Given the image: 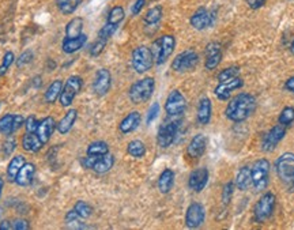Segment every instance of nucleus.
I'll use <instances>...</instances> for the list:
<instances>
[{
	"mask_svg": "<svg viewBox=\"0 0 294 230\" xmlns=\"http://www.w3.org/2000/svg\"><path fill=\"white\" fill-rule=\"evenodd\" d=\"M106 40H104V39H98L95 40L94 43L91 44V47H90V49H89V53H90V56H93V57H97V56H100L101 53H102V51L105 49V47H106Z\"/></svg>",
	"mask_w": 294,
	"mask_h": 230,
	"instance_id": "nucleus-43",
	"label": "nucleus"
},
{
	"mask_svg": "<svg viewBox=\"0 0 294 230\" xmlns=\"http://www.w3.org/2000/svg\"><path fill=\"white\" fill-rule=\"evenodd\" d=\"M187 108L186 97L182 96L180 90H172L169 93L166 102H165V112L168 113V116H181Z\"/></svg>",
	"mask_w": 294,
	"mask_h": 230,
	"instance_id": "nucleus-11",
	"label": "nucleus"
},
{
	"mask_svg": "<svg viewBox=\"0 0 294 230\" xmlns=\"http://www.w3.org/2000/svg\"><path fill=\"white\" fill-rule=\"evenodd\" d=\"M15 60V56H14L13 52H6V55L3 56V61H2V65H0V76H5L7 74V71L11 67V64Z\"/></svg>",
	"mask_w": 294,
	"mask_h": 230,
	"instance_id": "nucleus-44",
	"label": "nucleus"
},
{
	"mask_svg": "<svg viewBox=\"0 0 294 230\" xmlns=\"http://www.w3.org/2000/svg\"><path fill=\"white\" fill-rule=\"evenodd\" d=\"M220 59H222V48L218 43H210L206 47V61H204V67L206 70L211 71L215 70L219 65Z\"/></svg>",
	"mask_w": 294,
	"mask_h": 230,
	"instance_id": "nucleus-20",
	"label": "nucleus"
},
{
	"mask_svg": "<svg viewBox=\"0 0 294 230\" xmlns=\"http://www.w3.org/2000/svg\"><path fill=\"white\" fill-rule=\"evenodd\" d=\"M158 114H160V104H158V102H154V104L150 106V109H149V112H147V119H146L147 124L150 126V124L156 120Z\"/></svg>",
	"mask_w": 294,
	"mask_h": 230,
	"instance_id": "nucleus-48",
	"label": "nucleus"
},
{
	"mask_svg": "<svg viewBox=\"0 0 294 230\" xmlns=\"http://www.w3.org/2000/svg\"><path fill=\"white\" fill-rule=\"evenodd\" d=\"M29 227H30V223H29L26 219H22V218H19V219H15V221L13 222L14 230H27Z\"/></svg>",
	"mask_w": 294,
	"mask_h": 230,
	"instance_id": "nucleus-51",
	"label": "nucleus"
},
{
	"mask_svg": "<svg viewBox=\"0 0 294 230\" xmlns=\"http://www.w3.org/2000/svg\"><path fill=\"white\" fill-rule=\"evenodd\" d=\"M174 184V172L172 169H166L160 174L158 177V189L161 194H169L170 189L173 188Z\"/></svg>",
	"mask_w": 294,
	"mask_h": 230,
	"instance_id": "nucleus-29",
	"label": "nucleus"
},
{
	"mask_svg": "<svg viewBox=\"0 0 294 230\" xmlns=\"http://www.w3.org/2000/svg\"><path fill=\"white\" fill-rule=\"evenodd\" d=\"M286 128H287V127L282 126V124L278 123L277 126H274L271 130L268 131L267 134L264 135L263 143H262V148H263V151L271 152L275 150L278 143H279V142L285 138Z\"/></svg>",
	"mask_w": 294,
	"mask_h": 230,
	"instance_id": "nucleus-13",
	"label": "nucleus"
},
{
	"mask_svg": "<svg viewBox=\"0 0 294 230\" xmlns=\"http://www.w3.org/2000/svg\"><path fill=\"white\" fill-rule=\"evenodd\" d=\"M156 89V81L152 76H146V78L139 79L130 87L128 90V97H130L131 102L134 105L144 104L150 100Z\"/></svg>",
	"mask_w": 294,
	"mask_h": 230,
	"instance_id": "nucleus-2",
	"label": "nucleus"
},
{
	"mask_svg": "<svg viewBox=\"0 0 294 230\" xmlns=\"http://www.w3.org/2000/svg\"><path fill=\"white\" fill-rule=\"evenodd\" d=\"M267 0H247V5L251 7L252 10H259L260 7H263L266 5Z\"/></svg>",
	"mask_w": 294,
	"mask_h": 230,
	"instance_id": "nucleus-53",
	"label": "nucleus"
},
{
	"mask_svg": "<svg viewBox=\"0 0 294 230\" xmlns=\"http://www.w3.org/2000/svg\"><path fill=\"white\" fill-rule=\"evenodd\" d=\"M290 52H291L294 55V40L291 41V44H290Z\"/></svg>",
	"mask_w": 294,
	"mask_h": 230,
	"instance_id": "nucleus-57",
	"label": "nucleus"
},
{
	"mask_svg": "<svg viewBox=\"0 0 294 230\" xmlns=\"http://www.w3.org/2000/svg\"><path fill=\"white\" fill-rule=\"evenodd\" d=\"M39 123L37 119L34 116H30L25 120V128H26V132H35L37 131V127H39Z\"/></svg>",
	"mask_w": 294,
	"mask_h": 230,
	"instance_id": "nucleus-50",
	"label": "nucleus"
},
{
	"mask_svg": "<svg viewBox=\"0 0 294 230\" xmlns=\"http://www.w3.org/2000/svg\"><path fill=\"white\" fill-rule=\"evenodd\" d=\"M83 25L85 22L81 17L72 18L71 21L65 25V37L64 39H75V37H79L81 34H83Z\"/></svg>",
	"mask_w": 294,
	"mask_h": 230,
	"instance_id": "nucleus-32",
	"label": "nucleus"
},
{
	"mask_svg": "<svg viewBox=\"0 0 294 230\" xmlns=\"http://www.w3.org/2000/svg\"><path fill=\"white\" fill-rule=\"evenodd\" d=\"M112 86V75L106 68H100L95 72L94 82H93V91L95 96H105Z\"/></svg>",
	"mask_w": 294,
	"mask_h": 230,
	"instance_id": "nucleus-14",
	"label": "nucleus"
},
{
	"mask_svg": "<svg viewBox=\"0 0 294 230\" xmlns=\"http://www.w3.org/2000/svg\"><path fill=\"white\" fill-rule=\"evenodd\" d=\"M208 170L206 168H198L194 172H191L190 177H188V187L194 192H202L206 188L208 182Z\"/></svg>",
	"mask_w": 294,
	"mask_h": 230,
	"instance_id": "nucleus-18",
	"label": "nucleus"
},
{
	"mask_svg": "<svg viewBox=\"0 0 294 230\" xmlns=\"http://www.w3.org/2000/svg\"><path fill=\"white\" fill-rule=\"evenodd\" d=\"M13 229V222L11 221H2L0 222V230H11Z\"/></svg>",
	"mask_w": 294,
	"mask_h": 230,
	"instance_id": "nucleus-55",
	"label": "nucleus"
},
{
	"mask_svg": "<svg viewBox=\"0 0 294 230\" xmlns=\"http://www.w3.org/2000/svg\"><path fill=\"white\" fill-rule=\"evenodd\" d=\"M275 202H277V198H275L273 192H266L258 200L255 210H253V219H255V222L263 223L267 219H270L274 213V209H275Z\"/></svg>",
	"mask_w": 294,
	"mask_h": 230,
	"instance_id": "nucleus-6",
	"label": "nucleus"
},
{
	"mask_svg": "<svg viewBox=\"0 0 294 230\" xmlns=\"http://www.w3.org/2000/svg\"><path fill=\"white\" fill-rule=\"evenodd\" d=\"M212 105L211 100L208 97H202L198 105V112H196V119L202 126H207L211 122Z\"/></svg>",
	"mask_w": 294,
	"mask_h": 230,
	"instance_id": "nucleus-22",
	"label": "nucleus"
},
{
	"mask_svg": "<svg viewBox=\"0 0 294 230\" xmlns=\"http://www.w3.org/2000/svg\"><path fill=\"white\" fill-rule=\"evenodd\" d=\"M199 64V55L194 49H187L184 52L178 53L172 61V70L176 72H188L192 71Z\"/></svg>",
	"mask_w": 294,
	"mask_h": 230,
	"instance_id": "nucleus-10",
	"label": "nucleus"
},
{
	"mask_svg": "<svg viewBox=\"0 0 294 230\" xmlns=\"http://www.w3.org/2000/svg\"><path fill=\"white\" fill-rule=\"evenodd\" d=\"M35 174V165L34 164H25L22 166V169L19 170L17 178H15V182H17L19 187H27L30 185L33 178H34Z\"/></svg>",
	"mask_w": 294,
	"mask_h": 230,
	"instance_id": "nucleus-25",
	"label": "nucleus"
},
{
	"mask_svg": "<svg viewBox=\"0 0 294 230\" xmlns=\"http://www.w3.org/2000/svg\"><path fill=\"white\" fill-rule=\"evenodd\" d=\"M31 60H33V53L30 51H26V52H23L19 56V59L17 60V65L18 67H23V65L29 64Z\"/></svg>",
	"mask_w": 294,
	"mask_h": 230,
	"instance_id": "nucleus-49",
	"label": "nucleus"
},
{
	"mask_svg": "<svg viewBox=\"0 0 294 230\" xmlns=\"http://www.w3.org/2000/svg\"><path fill=\"white\" fill-rule=\"evenodd\" d=\"M56 123H55V119L48 116V118H44L41 122L39 123V127H37V131L35 134L40 138V140L43 142L44 144H47L49 140H51V136L53 135L55 130H56Z\"/></svg>",
	"mask_w": 294,
	"mask_h": 230,
	"instance_id": "nucleus-21",
	"label": "nucleus"
},
{
	"mask_svg": "<svg viewBox=\"0 0 294 230\" xmlns=\"http://www.w3.org/2000/svg\"><path fill=\"white\" fill-rule=\"evenodd\" d=\"M233 191H234V182L229 181L226 182L224 185V189H222V203L228 206L232 200V196H233Z\"/></svg>",
	"mask_w": 294,
	"mask_h": 230,
	"instance_id": "nucleus-47",
	"label": "nucleus"
},
{
	"mask_svg": "<svg viewBox=\"0 0 294 230\" xmlns=\"http://www.w3.org/2000/svg\"><path fill=\"white\" fill-rule=\"evenodd\" d=\"M77 118H78V110L77 109H69L56 126V130L59 131V134H68L71 128L74 127V124H75V122H77Z\"/></svg>",
	"mask_w": 294,
	"mask_h": 230,
	"instance_id": "nucleus-27",
	"label": "nucleus"
},
{
	"mask_svg": "<svg viewBox=\"0 0 294 230\" xmlns=\"http://www.w3.org/2000/svg\"><path fill=\"white\" fill-rule=\"evenodd\" d=\"M86 41V34H81L79 37H75V39H64L61 43V51L67 53V55H72V53L78 52L79 49H82Z\"/></svg>",
	"mask_w": 294,
	"mask_h": 230,
	"instance_id": "nucleus-24",
	"label": "nucleus"
},
{
	"mask_svg": "<svg viewBox=\"0 0 294 230\" xmlns=\"http://www.w3.org/2000/svg\"><path fill=\"white\" fill-rule=\"evenodd\" d=\"M206 219V210L203 204L194 202L188 206L186 213V226L188 229H198Z\"/></svg>",
	"mask_w": 294,
	"mask_h": 230,
	"instance_id": "nucleus-12",
	"label": "nucleus"
},
{
	"mask_svg": "<svg viewBox=\"0 0 294 230\" xmlns=\"http://www.w3.org/2000/svg\"><path fill=\"white\" fill-rule=\"evenodd\" d=\"M86 152L89 156H105L109 152V144L104 140H95L89 144Z\"/></svg>",
	"mask_w": 294,
	"mask_h": 230,
	"instance_id": "nucleus-37",
	"label": "nucleus"
},
{
	"mask_svg": "<svg viewBox=\"0 0 294 230\" xmlns=\"http://www.w3.org/2000/svg\"><path fill=\"white\" fill-rule=\"evenodd\" d=\"M236 187L240 191H247L248 188L252 187V177H251V168L248 166H242L238 170L237 176H236Z\"/></svg>",
	"mask_w": 294,
	"mask_h": 230,
	"instance_id": "nucleus-31",
	"label": "nucleus"
},
{
	"mask_svg": "<svg viewBox=\"0 0 294 230\" xmlns=\"http://www.w3.org/2000/svg\"><path fill=\"white\" fill-rule=\"evenodd\" d=\"M83 85V81L81 76L78 75H72V76H69L65 83L63 85V89H61L60 97H59V101H60L61 106H71L75 100V97L78 96V93L81 91Z\"/></svg>",
	"mask_w": 294,
	"mask_h": 230,
	"instance_id": "nucleus-9",
	"label": "nucleus"
},
{
	"mask_svg": "<svg viewBox=\"0 0 294 230\" xmlns=\"http://www.w3.org/2000/svg\"><path fill=\"white\" fill-rule=\"evenodd\" d=\"M294 122V108L293 106H285L282 109L281 114H279V119H278V123L282 124V126L289 127L290 124H293Z\"/></svg>",
	"mask_w": 294,
	"mask_h": 230,
	"instance_id": "nucleus-42",
	"label": "nucleus"
},
{
	"mask_svg": "<svg viewBox=\"0 0 294 230\" xmlns=\"http://www.w3.org/2000/svg\"><path fill=\"white\" fill-rule=\"evenodd\" d=\"M242 85H244V81H242V78H238V76L230 79L228 82H219V85L214 89V94L219 101L229 100L232 93L242 87Z\"/></svg>",
	"mask_w": 294,
	"mask_h": 230,
	"instance_id": "nucleus-17",
	"label": "nucleus"
},
{
	"mask_svg": "<svg viewBox=\"0 0 294 230\" xmlns=\"http://www.w3.org/2000/svg\"><path fill=\"white\" fill-rule=\"evenodd\" d=\"M268 173H270V162L266 158L255 161L251 166L252 187L256 191H264L268 185Z\"/></svg>",
	"mask_w": 294,
	"mask_h": 230,
	"instance_id": "nucleus-5",
	"label": "nucleus"
},
{
	"mask_svg": "<svg viewBox=\"0 0 294 230\" xmlns=\"http://www.w3.org/2000/svg\"><path fill=\"white\" fill-rule=\"evenodd\" d=\"M15 148H17V140H15L13 135H7L5 143H3V154L6 157L11 156Z\"/></svg>",
	"mask_w": 294,
	"mask_h": 230,
	"instance_id": "nucleus-46",
	"label": "nucleus"
},
{
	"mask_svg": "<svg viewBox=\"0 0 294 230\" xmlns=\"http://www.w3.org/2000/svg\"><path fill=\"white\" fill-rule=\"evenodd\" d=\"M3 187H5V180L0 177V196H2V191H3Z\"/></svg>",
	"mask_w": 294,
	"mask_h": 230,
	"instance_id": "nucleus-56",
	"label": "nucleus"
},
{
	"mask_svg": "<svg viewBox=\"0 0 294 230\" xmlns=\"http://www.w3.org/2000/svg\"><path fill=\"white\" fill-rule=\"evenodd\" d=\"M146 5V0H136L134 3V6L131 7V14L132 15H138L140 11H142L143 6Z\"/></svg>",
	"mask_w": 294,
	"mask_h": 230,
	"instance_id": "nucleus-52",
	"label": "nucleus"
},
{
	"mask_svg": "<svg viewBox=\"0 0 294 230\" xmlns=\"http://www.w3.org/2000/svg\"><path fill=\"white\" fill-rule=\"evenodd\" d=\"M113 165H115V157L112 154H105V156H101L98 160L95 161L94 166L91 168L93 172L98 174H104L106 172L112 169Z\"/></svg>",
	"mask_w": 294,
	"mask_h": 230,
	"instance_id": "nucleus-30",
	"label": "nucleus"
},
{
	"mask_svg": "<svg viewBox=\"0 0 294 230\" xmlns=\"http://www.w3.org/2000/svg\"><path fill=\"white\" fill-rule=\"evenodd\" d=\"M61 89H63V81L60 79H56V81H53L49 86H48L47 91H45V102L47 104H55L57 100H59V97H60Z\"/></svg>",
	"mask_w": 294,
	"mask_h": 230,
	"instance_id": "nucleus-33",
	"label": "nucleus"
},
{
	"mask_svg": "<svg viewBox=\"0 0 294 230\" xmlns=\"http://www.w3.org/2000/svg\"><path fill=\"white\" fill-rule=\"evenodd\" d=\"M74 210H75L79 217L83 218V219L91 217V215H93V211H94L90 204L87 203V202H83V200H78V202L75 203V206H74Z\"/></svg>",
	"mask_w": 294,
	"mask_h": 230,
	"instance_id": "nucleus-40",
	"label": "nucleus"
},
{
	"mask_svg": "<svg viewBox=\"0 0 294 230\" xmlns=\"http://www.w3.org/2000/svg\"><path fill=\"white\" fill-rule=\"evenodd\" d=\"M208 140L203 134H196L191 139L188 147H187V154L192 160H199L200 157L203 156L207 148Z\"/></svg>",
	"mask_w": 294,
	"mask_h": 230,
	"instance_id": "nucleus-19",
	"label": "nucleus"
},
{
	"mask_svg": "<svg viewBox=\"0 0 294 230\" xmlns=\"http://www.w3.org/2000/svg\"><path fill=\"white\" fill-rule=\"evenodd\" d=\"M285 89L286 90H289L290 93H294V76L289 78L285 82Z\"/></svg>",
	"mask_w": 294,
	"mask_h": 230,
	"instance_id": "nucleus-54",
	"label": "nucleus"
},
{
	"mask_svg": "<svg viewBox=\"0 0 294 230\" xmlns=\"http://www.w3.org/2000/svg\"><path fill=\"white\" fill-rule=\"evenodd\" d=\"M26 164V160L25 157L18 154V156L13 157L11 161L9 162V166H7V170H6V174H7V180L10 182H15V178H17L19 170L22 169V166Z\"/></svg>",
	"mask_w": 294,
	"mask_h": 230,
	"instance_id": "nucleus-28",
	"label": "nucleus"
},
{
	"mask_svg": "<svg viewBox=\"0 0 294 230\" xmlns=\"http://www.w3.org/2000/svg\"><path fill=\"white\" fill-rule=\"evenodd\" d=\"M22 126H25V119L22 114H5L3 118H0V134L3 135H13L17 132Z\"/></svg>",
	"mask_w": 294,
	"mask_h": 230,
	"instance_id": "nucleus-15",
	"label": "nucleus"
},
{
	"mask_svg": "<svg viewBox=\"0 0 294 230\" xmlns=\"http://www.w3.org/2000/svg\"><path fill=\"white\" fill-rule=\"evenodd\" d=\"M44 143L40 140L35 132H26L22 136V147L27 152H39Z\"/></svg>",
	"mask_w": 294,
	"mask_h": 230,
	"instance_id": "nucleus-26",
	"label": "nucleus"
},
{
	"mask_svg": "<svg viewBox=\"0 0 294 230\" xmlns=\"http://www.w3.org/2000/svg\"><path fill=\"white\" fill-rule=\"evenodd\" d=\"M174 48H176V39L173 35L165 34L156 40L150 48L156 64H164L165 61L172 56Z\"/></svg>",
	"mask_w": 294,
	"mask_h": 230,
	"instance_id": "nucleus-3",
	"label": "nucleus"
},
{
	"mask_svg": "<svg viewBox=\"0 0 294 230\" xmlns=\"http://www.w3.org/2000/svg\"><path fill=\"white\" fill-rule=\"evenodd\" d=\"M83 218H81L77 214L75 210H71L65 215V222H67V226L68 227H72V229H87V225H85L82 222Z\"/></svg>",
	"mask_w": 294,
	"mask_h": 230,
	"instance_id": "nucleus-39",
	"label": "nucleus"
},
{
	"mask_svg": "<svg viewBox=\"0 0 294 230\" xmlns=\"http://www.w3.org/2000/svg\"><path fill=\"white\" fill-rule=\"evenodd\" d=\"M127 152L134 158H143L146 156V144L143 143L142 140H131L130 143L127 144Z\"/></svg>",
	"mask_w": 294,
	"mask_h": 230,
	"instance_id": "nucleus-36",
	"label": "nucleus"
},
{
	"mask_svg": "<svg viewBox=\"0 0 294 230\" xmlns=\"http://www.w3.org/2000/svg\"><path fill=\"white\" fill-rule=\"evenodd\" d=\"M238 74H240V67H237V65L228 67L218 74V82H228L230 79L237 78Z\"/></svg>",
	"mask_w": 294,
	"mask_h": 230,
	"instance_id": "nucleus-41",
	"label": "nucleus"
},
{
	"mask_svg": "<svg viewBox=\"0 0 294 230\" xmlns=\"http://www.w3.org/2000/svg\"><path fill=\"white\" fill-rule=\"evenodd\" d=\"M162 7L161 6H154L152 9L149 10L146 14H144V17H143V22H144V25L146 26H157L160 21L162 19Z\"/></svg>",
	"mask_w": 294,
	"mask_h": 230,
	"instance_id": "nucleus-34",
	"label": "nucleus"
},
{
	"mask_svg": "<svg viewBox=\"0 0 294 230\" xmlns=\"http://www.w3.org/2000/svg\"><path fill=\"white\" fill-rule=\"evenodd\" d=\"M256 109V98L249 93H240L233 97L225 109V116L233 123L245 122Z\"/></svg>",
	"mask_w": 294,
	"mask_h": 230,
	"instance_id": "nucleus-1",
	"label": "nucleus"
},
{
	"mask_svg": "<svg viewBox=\"0 0 294 230\" xmlns=\"http://www.w3.org/2000/svg\"><path fill=\"white\" fill-rule=\"evenodd\" d=\"M140 120H142V116L136 110L128 113L126 118L121 120L120 124H119V130H120L121 134H131V132H134L138 128L139 124H140Z\"/></svg>",
	"mask_w": 294,
	"mask_h": 230,
	"instance_id": "nucleus-23",
	"label": "nucleus"
},
{
	"mask_svg": "<svg viewBox=\"0 0 294 230\" xmlns=\"http://www.w3.org/2000/svg\"><path fill=\"white\" fill-rule=\"evenodd\" d=\"M169 118H170V120L162 123V126L160 127L158 134H157V143L161 148H168L170 144L173 143L174 138L177 135L180 120H177L176 116H169Z\"/></svg>",
	"mask_w": 294,
	"mask_h": 230,
	"instance_id": "nucleus-8",
	"label": "nucleus"
},
{
	"mask_svg": "<svg viewBox=\"0 0 294 230\" xmlns=\"http://www.w3.org/2000/svg\"><path fill=\"white\" fill-rule=\"evenodd\" d=\"M82 0H56V7L61 14L71 15L77 11Z\"/></svg>",
	"mask_w": 294,
	"mask_h": 230,
	"instance_id": "nucleus-35",
	"label": "nucleus"
},
{
	"mask_svg": "<svg viewBox=\"0 0 294 230\" xmlns=\"http://www.w3.org/2000/svg\"><path fill=\"white\" fill-rule=\"evenodd\" d=\"M117 27H119L117 25H112V23H108V22H106L104 26L101 27V30L98 31V37L108 41V40L115 34V31L117 30Z\"/></svg>",
	"mask_w": 294,
	"mask_h": 230,
	"instance_id": "nucleus-45",
	"label": "nucleus"
},
{
	"mask_svg": "<svg viewBox=\"0 0 294 230\" xmlns=\"http://www.w3.org/2000/svg\"><path fill=\"white\" fill-rule=\"evenodd\" d=\"M275 170L279 180L294 189V154L285 152L275 161Z\"/></svg>",
	"mask_w": 294,
	"mask_h": 230,
	"instance_id": "nucleus-4",
	"label": "nucleus"
},
{
	"mask_svg": "<svg viewBox=\"0 0 294 230\" xmlns=\"http://www.w3.org/2000/svg\"><path fill=\"white\" fill-rule=\"evenodd\" d=\"M214 14L210 13L208 10H206L204 7H200L199 10H196L194 14H192V17L190 19L191 26L196 29V30H204V29H207L214 23Z\"/></svg>",
	"mask_w": 294,
	"mask_h": 230,
	"instance_id": "nucleus-16",
	"label": "nucleus"
},
{
	"mask_svg": "<svg viewBox=\"0 0 294 230\" xmlns=\"http://www.w3.org/2000/svg\"><path fill=\"white\" fill-rule=\"evenodd\" d=\"M124 18H126V11H124V9H123L121 6H115V7H112L111 11H109L106 22L119 26L121 22L124 21Z\"/></svg>",
	"mask_w": 294,
	"mask_h": 230,
	"instance_id": "nucleus-38",
	"label": "nucleus"
},
{
	"mask_svg": "<svg viewBox=\"0 0 294 230\" xmlns=\"http://www.w3.org/2000/svg\"><path fill=\"white\" fill-rule=\"evenodd\" d=\"M132 67L138 74H144L147 71L152 70L154 65V57H153L152 49L144 45L136 47L132 52Z\"/></svg>",
	"mask_w": 294,
	"mask_h": 230,
	"instance_id": "nucleus-7",
	"label": "nucleus"
}]
</instances>
